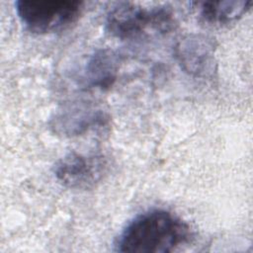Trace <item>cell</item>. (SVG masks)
<instances>
[{
    "mask_svg": "<svg viewBox=\"0 0 253 253\" xmlns=\"http://www.w3.org/2000/svg\"><path fill=\"white\" fill-rule=\"evenodd\" d=\"M108 162L103 155L69 152L61 157L53 167L56 180L63 186L87 190L95 187L104 178Z\"/></svg>",
    "mask_w": 253,
    "mask_h": 253,
    "instance_id": "4",
    "label": "cell"
},
{
    "mask_svg": "<svg viewBox=\"0 0 253 253\" xmlns=\"http://www.w3.org/2000/svg\"><path fill=\"white\" fill-rule=\"evenodd\" d=\"M119 61V56L114 51L110 49L98 50L86 64V83L101 89L110 87L117 77Z\"/></svg>",
    "mask_w": 253,
    "mask_h": 253,
    "instance_id": "7",
    "label": "cell"
},
{
    "mask_svg": "<svg viewBox=\"0 0 253 253\" xmlns=\"http://www.w3.org/2000/svg\"><path fill=\"white\" fill-rule=\"evenodd\" d=\"M15 9L21 22L36 34L54 33L68 28L81 15L78 0H18Z\"/></svg>",
    "mask_w": 253,
    "mask_h": 253,
    "instance_id": "3",
    "label": "cell"
},
{
    "mask_svg": "<svg viewBox=\"0 0 253 253\" xmlns=\"http://www.w3.org/2000/svg\"><path fill=\"white\" fill-rule=\"evenodd\" d=\"M199 15L210 24H228L245 14L252 1H203L195 2Z\"/></svg>",
    "mask_w": 253,
    "mask_h": 253,
    "instance_id": "8",
    "label": "cell"
},
{
    "mask_svg": "<svg viewBox=\"0 0 253 253\" xmlns=\"http://www.w3.org/2000/svg\"><path fill=\"white\" fill-rule=\"evenodd\" d=\"M190 226L165 210H151L135 216L123 229L117 250L129 253H168L190 239Z\"/></svg>",
    "mask_w": 253,
    "mask_h": 253,
    "instance_id": "1",
    "label": "cell"
},
{
    "mask_svg": "<svg viewBox=\"0 0 253 253\" xmlns=\"http://www.w3.org/2000/svg\"><path fill=\"white\" fill-rule=\"evenodd\" d=\"M109 117L100 109L87 105L72 106L59 111L51 120L53 130L62 135H80L92 128L102 127Z\"/></svg>",
    "mask_w": 253,
    "mask_h": 253,
    "instance_id": "6",
    "label": "cell"
},
{
    "mask_svg": "<svg viewBox=\"0 0 253 253\" xmlns=\"http://www.w3.org/2000/svg\"><path fill=\"white\" fill-rule=\"evenodd\" d=\"M175 26V18L168 6L143 7L132 2H121L107 14L106 28L121 40H136L150 33L164 34Z\"/></svg>",
    "mask_w": 253,
    "mask_h": 253,
    "instance_id": "2",
    "label": "cell"
},
{
    "mask_svg": "<svg viewBox=\"0 0 253 253\" xmlns=\"http://www.w3.org/2000/svg\"><path fill=\"white\" fill-rule=\"evenodd\" d=\"M181 68L196 78H212L216 73L215 44L213 40L201 34H191L181 39L174 47Z\"/></svg>",
    "mask_w": 253,
    "mask_h": 253,
    "instance_id": "5",
    "label": "cell"
}]
</instances>
